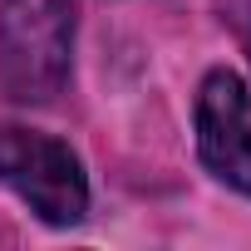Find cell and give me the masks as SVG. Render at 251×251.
<instances>
[{
    "mask_svg": "<svg viewBox=\"0 0 251 251\" xmlns=\"http://www.w3.org/2000/svg\"><path fill=\"white\" fill-rule=\"evenodd\" d=\"M0 182L50 226H74L89 212V182L69 143L30 128H0Z\"/></svg>",
    "mask_w": 251,
    "mask_h": 251,
    "instance_id": "cell-2",
    "label": "cell"
},
{
    "mask_svg": "<svg viewBox=\"0 0 251 251\" xmlns=\"http://www.w3.org/2000/svg\"><path fill=\"white\" fill-rule=\"evenodd\" d=\"M197 153L217 182L251 197V94L231 69H212L197 89Z\"/></svg>",
    "mask_w": 251,
    "mask_h": 251,
    "instance_id": "cell-3",
    "label": "cell"
},
{
    "mask_svg": "<svg viewBox=\"0 0 251 251\" xmlns=\"http://www.w3.org/2000/svg\"><path fill=\"white\" fill-rule=\"evenodd\" d=\"M74 0H0V89L15 103H50L69 79Z\"/></svg>",
    "mask_w": 251,
    "mask_h": 251,
    "instance_id": "cell-1",
    "label": "cell"
}]
</instances>
